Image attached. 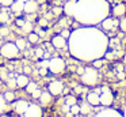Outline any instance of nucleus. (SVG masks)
Returning <instances> with one entry per match:
<instances>
[{"label":"nucleus","mask_w":126,"mask_h":117,"mask_svg":"<svg viewBox=\"0 0 126 117\" xmlns=\"http://www.w3.org/2000/svg\"><path fill=\"white\" fill-rule=\"evenodd\" d=\"M110 12H112V15L117 16V18L123 16V15L126 14V5L122 4V3H119V4H115V5H112V8L110 10Z\"/></svg>","instance_id":"nucleus-14"},{"label":"nucleus","mask_w":126,"mask_h":117,"mask_svg":"<svg viewBox=\"0 0 126 117\" xmlns=\"http://www.w3.org/2000/svg\"><path fill=\"white\" fill-rule=\"evenodd\" d=\"M52 98H53V95L50 94L49 91H42L38 99H39V102H41L44 106H47L50 102H52Z\"/></svg>","instance_id":"nucleus-16"},{"label":"nucleus","mask_w":126,"mask_h":117,"mask_svg":"<svg viewBox=\"0 0 126 117\" xmlns=\"http://www.w3.org/2000/svg\"><path fill=\"white\" fill-rule=\"evenodd\" d=\"M109 37L95 26H83L71 31L68 49L72 57L84 63H92L104 57L109 49Z\"/></svg>","instance_id":"nucleus-1"},{"label":"nucleus","mask_w":126,"mask_h":117,"mask_svg":"<svg viewBox=\"0 0 126 117\" xmlns=\"http://www.w3.org/2000/svg\"><path fill=\"white\" fill-rule=\"evenodd\" d=\"M47 68H45V67H41V70H39V73H41V75H46L47 73Z\"/></svg>","instance_id":"nucleus-35"},{"label":"nucleus","mask_w":126,"mask_h":117,"mask_svg":"<svg viewBox=\"0 0 126 117\" xmlns=\"http://www.w3.org/2000/svg\"><path fill=\"white\" fill-rule=\"evenodd\" d=\"M29 105H30V103H29L27 101L19 99V101H16V102L14 103V110L18 114H25V112L27 110Z\"/></svg>","instance_id":"nucleus-13"},{"label":"nucleus","mask_w":126,"mask_h":117,"mask_svg":"<svg viewBox=\"0 0 126 117\" xmlns=\"http://www.w3.org/2000/svg\"><path fill=\"white\" fill-rule=\"evenodd\" d=\"M94 117H123V114L119 110H115L111 108H104L103 110L98 112Z\"/></svg>","instance_id":"nucleus-10"},{"label":"nucleus","mask_w":126,"mask_h":117,"mask_svg":"<svg viewBox=\"0 0 126 117\" xmlns=\"http://www.w3.org/2000/svg\"><path fill=\"white\" fill-rule=\"evenodd\" d=\"M7 16H8L7 14H0V21H1V22H7V21H8Z\"/></svg>","instance_id":"nucleus-34"},{"label":"nucleus","mask_w":126,"mask_h":117,"mask_svg":"<svg viewBox=\"0 0 126 117\" xmlns=\"http://www.w3.org/2000/svg\"><path fill=\"white\" fill-rule=\"evenodd\" d=\"M7 109V101L4 98V95H0V114H3Z\"/></svg>","instance_id":"nucleus-19"},{"label":"nucleus","mask_w":126,"mask_h":117,"mask_svg":"<svg viewBox=\"0 0 126 117\" xmlns=\"http://www.w3.org/2000/svg\"><path fill=\"white\" fill-rule=\"evenodd\" d=\"M4 98H6V101H7V102H11V101H14L15 94H14L12 91H7L6 94H4Z\"/></svg>","instance_id":"nucleus-26"},{"label":"nucleus","mask_w":126,"mask_h":117,"mask_svg":"<svg viewBox=\"0 0 126 117\" xmlns=\"http://www.w3.org/2000/svg\"><path fill=\"white\" fill-rule=\"evenodd\" d=\"M38 10V3L35 0H27V1L23 4V11L26 14H33Z\"/></svg>","instance_id":"nucleus-15"},{"label":"nucleus","mask_w":126,"mask_h":117,"mask_svg":"<svg viewBox=\"0 0 126 117\" xmlns=\"http://www.w3.org/2000/svg\"><path fill=\"white\" fill-rule=\"evenodd\" d=\"M15 45L18 46V49H19V50H23V49L26 48V42L23 40H18L16 42H15Z\"/></svg>","instance_id":"nucleus-27"},{"label":"nucleus","mask_w":126,"mask_h":117,"mask_svg":"<svg viewBox=\"0 0 126 117\" xmlns=\"http://www.w3.org/2000/svg\"><path fill=\"white\" fill-rule=\"evenodd\" d=\"M47 91H49L53 97H57V95L63 94V91H64V83L61 80H52L49 83Z\"/></svg>","instance_id":"nucleus-8"},{"label":"nucleus","mask_w":126,"mask_h":117,"mask_svg":"<svg viewBox=\"0 0 126 117\" xmlns=\"http://www.w3.org/2000/svg\"><path fill=\"white\" fill-rule=\"evenodd\" d=\"M69 112H71L73 116H77V114L80 113V106L77 105V103H75V105H72V106H69Z\"/></svg>","instance_id":"nucleus-23"},{"label":"nucleus","mask_w":126,"mask_h":117,"mask_svg":"<svg viewBox=\"0 0 126 117\" xmlns=\"http://www.w3.org/2000/svg\"><path fill=\"white\" fill-rule=\"evenodd\" d=\"M83 72H84V68H81V67H80V68H77V73H80V75H81Z\"/></svg>","instance_id":"nucleus-37"},{"label":"nucleus","mask_w":126,"mask_h":117,"mask_svg":"<svg viewBox=\"0 0 126 117\" xmlns=\"http://www.w3.org/2000/svg\"><path fill=\"white\" fill-rule=\"evenodd\" d=\"M119 29L122 30L123 33H126V18H122L119 21Z\"/></svg>","instance_id":"nucleus-29"},{"label":"nucleus","mask_w":126,"mask_h":117,"mask_svg":"<svg viewBox=\"0 0 126 117\" xmlns=\"http://www.w3.org/2000/svg\"><path fill=\"white\" fill-rule=\"evenodd\" d=\"M22 30H25V31H27V33H31V30H33V24H31L30 22H23Z\"/></svg>","instance_id":"nucleus-25"},{"label":"nucleus","mask_w":126,"mask_h":117,"mask_svg":"<svg viewBox=\"0 0 126 117\" xmlns=\"http://www.w3.org/2000/svg\"><path fill=\"white\" fill-rule=\"evenodd\" d=\"M122 114H123V117H126V106H125V109H123V113Z\"/></svg>","instance_id":"nucleus-40"},{"label":"nucleus","mask_w":126,"mask_h":117,"mask_svg":"<svg viewBox=\"0 0 126 117\" xmlns=\"http://www.w3.org/2000/svg\"><path fill=\"white\" fill-rule=\"evenodd\" d=\"M107 0H71L63 11L83 26H96L110 15Z\"/></svg>","instance_id":"nucleus-2"},{"label":"nucleus","mask_w":126,"mask_h":117,"mask_svg":"<svg viewBox=\"0 0 126 117\" xmlns=\"http://www.w3.org/2000/svg\"><path fill=\"white\" fill-rule=\"evenodd\" d=\"M37 89H38V86H37V83H34V82H29V84L26 86V90H27L29 94H33Z\"/></svg>","instance_id":"nucleus-20"},{"label":"nucleus","mask_w":126,"mask_h":117,"mask_svg":"<svg viewBox=\"0 0 126 117\" xmlns=\"http://www.w3.org/2000/svg\"><path fill=\"white\" fill-rule=\"evenodd\" d=\"M39 23H41L42 26H46V21H41V22H39Z\"/></svg>","instance_id":"nucleus-38"},{"label":"nucleus","mask_w":126,"mask_h":117,"mask_svg":"<svg viewBox=\"0 0 126 117\" xmlns=\"http://www.w3.org/2000/svg\"><path fill=\"white\" fill-rule=\"evenodd\" d=\"M65 67H66V64L64 61V59H61V57H53V59L49 60L47 70L52 73H54V75H58V73H63L65 71Z\"/></svg>","instance_id":"nucleus-6"},{"label":"nucleus","mask_w":126,"mask_h":117,"mask_svg":"<svg viewBox=\"0 0 126 117\" xmlns=\"http://www.w3.org/2000/svg\"><path fill=\"white\" fill-rule=\"evenodd\" d=\"M61 11H63V10H60V8H54V12H57V14L61 12Z\"/></svg>","instance_id":"nucleus-39"},{"label":"nucleus","mask_w":126,"mask_h":117,"mask_svg":"<svg viewBox=\"0 0 126 117\" xmlns=\"http://www.w3.org/2000/svg\"><path fill=\"white\" fill-rule=\"evenodd\" d=\"M12 11H15V12H20V11H23V3L19 1V0H15L14 3H12Z\"/></svg>","instance_id":"nucleus-18"},{"label":"nucleus","mask_w":126,"mask_h":117,"mask_svg":"<svg viewBox=\"0 0 126 117\" xmlns=\"http://www.w3.org/2000/svg\"><path fill=\"white\" fill-rule=\"evenodd\" d=\"M90 110H91V105L90 103H83V105H80V113H83V114H88L90 113Z\"/></svg>","instance_id":"nucleus-21"},{"label":"nucleus","mask_w":126,"mask_h":117,"mask_svg":"<svg viewBox=\"0 0 126 117\" xmlns=\"http://www.w3.org/2000/svg\"><path fill=\"white\" fill-rule=\"evenodd\" d=\"M61 35H63L64 38H66V40H68L69 35H71V31H69V30H64V31L61 33Z\"/></svg>","instance_id":"nucleus-33"},{"label":"nucleus","mask_w":126,"mask_h":117,"mask_svg":"<svg viewBox=\"0 0 126 117\" xmlns=\"http://www.w3.org/2000/svg\"><path fill=\"white\" fill-rule=\"evenodd\" d=\"M15 80H16V86L18 87H26L29 84V82H30L26 75H18Z\"/></svg>","instance_id":"nucleus-17"},{"label":"nucleus","mask_w":126,"mask_h":117,"mask_svg":"<svg viewBox=\"0 0 126 117\" xmlns=\"http://www.w3.org/2000/svg\"><path fill=\"white\" fill-rule=\"evenodd\" d=\"M19 49L15 45V42H7L4 45L0 46V54L6 59H14V57H18L19 54Z\"/></svg>","instance_id":"nucleus-5"},{"label":"nucleus","mask_w":126,"mask_h":117,"mask_svg":"<svg viewBox=\"0 0 126 117\" xmlns=\"http://www.w3.org/2000/svg\"><path fill=\"white\" fill-rule=\"evenodd\" d=\"M102 29H103V31H112V30H115L117 27H119V21H118L117 18H110V16H107L104 21H102Z\"/></svg>","instance_id":"nucleus-7"},{"label":"nucleus","mask_w":126,"mask_h":117,"mask_svg":"<svg viewBox=\"0 0 126 117\" xmlns=\"http://www.w3.org/2000/svg\"><path fill=\"white\" fill-rule=\"evenodd\" d=\"M94 68H96V70H98L99 67H102V64H103V60L102 59H98V60H94Z\"/></svg>","instance_id":"nucleus-30"},{"label":"nucleus","mask_w":126,"mask_h":117,"mask_svg":"<svg viewBox=\"0 0 126 117\" xmlns=\"http://www.w3.org/2000/svg\"><path fill=\"white\" fill-rule=\"evenodd\" d=\"M19 1H22V3H23V4H25V3H26V1H27V0H19Z\"/></svg>","instance_id":"nucleus-41"},{"label":"nucleus","mask_w":126,"mask_h":117,"mask_svg":"<svg viewBox=\"0 0 126 117\" xmlns=\"http://www.w3.org/2000/svg\"><path fill=\"white\" fill-rule=\"evenodd\" d=\"M81 83L84 86H88V87H94L98 84V80H99V72L96 68L94 67H87L84 68V72L81 73Z\"/></svg>","instance_id":"nucleus-3"},{"label":"nucleus","mask_w":126,"mask_h":117,"mask_svg":"<svg viewBox=\"0 0 126 117\" xmlns=\"http://www.w3.org/2000/svg\"><path fill=\"white\" fill-rule=\"evenodd\" d=\"M29 41H30L31 44H35L39 41V35L37 34V33H29Z\"/></svg>","instance_id":"nucleus-22"},{"label":"nucleus","mask_w":126,"mask_h":117,"mask_svg":"<svg viewBox=\"0 0 126 117\" xmlns=\"http://www.w3.org/2000/svg\"><path fill=\"white\" fill-rule=\"evenodd\" d=\"M52 45L54 46L56 49H65V48H68V40L64 38L61 34L54 35V37L52 38Z\"/></svg>","instance_id":"nucleus-11"},{"label":"nucleus","mask_w":126,"mask_h":117,"mask_svg":"<svg viewBox=\"0 0 126 117\" xmlns=\"http://www.w3.org/2000/svg\"><path fill=\"white\" fill-rule=\"evenodd\" d=\"M65 103H66V106H72V105H75V103H77V101H76V98L75 97H72V95H69V97H66L65 98Z\"/></svg>","instance_id":"nucleus-24"},{"label":"nucleus","mask_w":126,"mask_h":117,"mask_svg":"<svg viewBox=\"0 0 126 117\" xmlns=\"http://www.w3.org/2000/svg\"><path fill=\"white\" fill-rule=\"evenodd\" d=\"M87 102L90 103L91 106H99L100 105V101H99V91L98 89L94 90V91H90L87 94Z\"/></svg>","instance_id":"nucleus-12"},{"label":"nucleus","mask_w":126,"mask_h":117,"mask_svg":"<svg viewBox=\"0 0 126 117\" xmlns=\"http://www.w3.org/2000/svg\"><path fill=\"white\" fill-rule=\"evenodd\" d=\"M41 93H42L41 90H39V89H37V90H35V91H34L31 95H33V98H39V95H41Z\"/></svg>","instance_id":"nucleus-32"},{"label":"nucleus","mask_w":126,"mask_h":117,"mask_svg":"<svg viewBox=\"0 0 126 117\" xmlns=\"http://www.w3.org/2000/svg\"><path fill=\"white\" fill-rule=\"evenodd\" d=\"M99 91V101L103 108H110L114 102V94H112L111 89L107 86H102L98 89Z\"/></svg>","instance_id":"nucleus-4"},{"label":"nucleus","mask_w":126,"mask_h":117,"mask_svg":"<svg viewBox=\"0 0 126 117\" xmlns=\"http://www.w3.org/2000/svg\"><path fill=\"white\" fill-rule=\"evenodd\" d=\"M35 54H37V57H42L44 56V49H41V48L35 49Z\"/></svg>","instance_id":"nucleus-31"},{"label":"nucleus","mask_w":126,"mask_h":117,"mask_svg":"<svg viewBox=\"0 0 126 117\" xmlns=\"http://www.w3.org/2000/svg\"><path fill=\"white\" fill-rule=\"evenodd\" d=\"M14 1L15 0H0V5H3V7H11Z\"/></svg>","instance_id":"nucleus-28"},{"label":"nucleus","mask_w":126,"mask_h":117,"mask_svg":"<svg viewBox=\"0 0 126 117\" xmlns=\"http://www.w3.org/2000/svg\"><path fill=\"white\" fill-rule=\"evenodd\" d=\"M23 116L25 117H42V108L39 105H37V103H30Z\"/></svg>","instance_id":"nucleus-9"},{"label":"nucleus","mask_w":126,"mask_h":117,"mask_svg":"<svg viewBox=\"0 0 126 117\" xmlns=\"http://www.w3.org/2000/svg\"><path fill=\"white\" fill-rule=\"evenodd\" d=\"M7 33H8V30H7L6 27H1V29H0V34H3V35H6Z\"/></svg>","instance_id":"nucleus-36"}]
</instances>
